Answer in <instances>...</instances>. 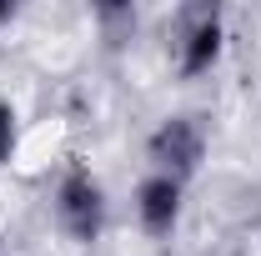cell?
Returning <instances> with one entry per match:
<instances>
[{"mask_svg": "<svg viewBox=\"0 0 261 256\" xmlns=\"http://www.w3.org/2000/svg\"><path fill=\"white\" fill-rule=\"evenodd\" d=\"M206 146H211L206 121L191 116V111H176V116L156 121L151 141H146V156H151V171L156 176H171V181L186 186L196 171H201V161H206Z\"/></svg>", "mask_w": 261, "mask_h": 256, "instance_id": "6da1fadb", "label": "cell"}, {"mask_svg": "<svg viewBox=\"0 0 261 256\" xmlns=\"http://www.w3.org/2000/svg\"><path fill=\"white\" fill-rule=\"evenodd\" d=\"M106 216H111V201H106L100 176L86 171V166H70L56 181V221H61V231L75 246H91L106 231Z\"/></svg>", "mask_w": 261, "mask_h": 256, "instance_id": "7a4b0ae2", "label": "cell"}, {"mask_svg": "<svg viewBox=\"0 0 261 256\" xmlns=\"http://www.w3.org/2000/svg\"><path fill=\"white\" fill-rule=\"evenodd\" d=\"M176 70L181 75H206L211 65L221 61V45H226V20L216 5H191L176 25Z\"/></svg>", "mask_w": 261, "mask_h": 256, "instance_id": "3957f363", "label": "cell"}, {"mask_svg": "<svg viewBox=\"0 0 261 256\" xmlns=\"http://www.w3.org/2000/svg\"><path fill=\"white\" fill-rule=\"evenodd\" d=\"M181 211H186V186L181 181H171V176H146L141 186H136V221L146 236H156V241H171L176 236V226H181Z\"/></svg>", "mask_w": 261, "mask_h": 256, "instance_id": "277c9868", "label": "cell"}, {"mask_svg": "<svg viewBox=\"0 0 261 256\" xmlns=\"http://www.w3.org/2000/svg\"><path fill=\"white\" fill-rule=\"evenodd\" d=\"M10 151H15V106L0 100V166L10 161Z\"/></svg>", "mask_w": 261, "mask_h": 256, "instance_id": "5b68a950", "label": "cell"}, {"mask_svg": "<svg viewBox=\"0 0 261 256\" xmlns=\"http://www.w3.org/2000/svg\"><path fill=\"white\" fill-rule=\"evenodd\" d=\"M5 20H15V5H10V0H0V25H5Z\"/></svg>", "mask_w": 261, "mask_h": 256, "instance_id": "8992f818", "label": "cell"}]
</instances>
